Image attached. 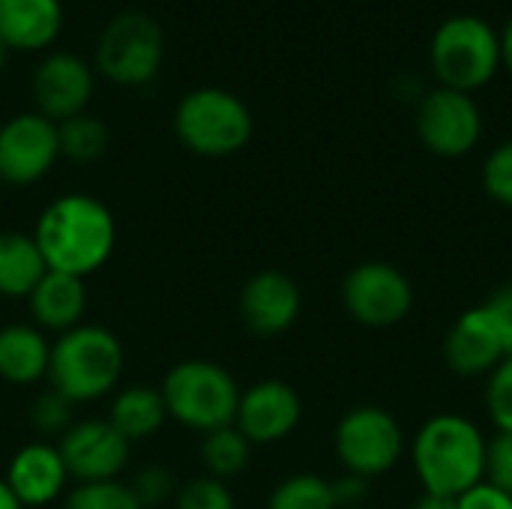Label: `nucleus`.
<instances>
[{"label": "nucleus", "instance_id": "ea45409f", "mask_svg": "<svg viewBox=\"0 0 512 509\" xmlns=\"http://www.w3.org/2000/svg\"><path fill=\"white\" fill-rule=\"evenodd\" d=\"M357 509H366V507H357Z\"/></svg>", "mask_w": 512, "mask_h": 509}, {"label": "nucleus", "instance_id": "ddd939ff", "mask_svg": "<svg viewBox=\"0 0 512 509\" xmlns=\"http://www.w3.org/2000/svg\"><path fill=\"white\" fill-rule=\"evenodd\" d=\"M33 99L36 114L51 123H63L69 117L84 114L93 99V69L78 54H48L33 72Z\"/></svg>", "mask_w": 512, "mask_h": 509}, {"label": "nucleus", "instance_id": "f8f14e48", "mask_svg": "<svg viewBox=\"0 0 512 509\" xmlns=\"http://www.w3.org/2000/svg\"><path fill=\"white\" fill-rule=\"evenodd\" d=\"M69 480L102 483L117 480L129 462L132 444L108 420H78L57 444Z\"/></svg>", "mask_w": 512, "mask_h": 509}, {"label": "nucleus", "instance_id": "f3484780", "mask_svg": "<svg viewBox=\"0 0 512 509\" xmlns=\"http://www.w3.org/2000/svg\"><path fill=\"white\" fill-rule=\"evenodd\" d=\"M3 480H6V486L12 489V495L18 498V504L24 509L45 507V504L57 501L66 492L69 471L63 465V456H60L57 444L33 441V444H24L12 456Z\"/></svg>", "mask_w": 512, "mask_h": 509}, {"label": "nucleus", "instance_id": "72a5a7b5", "mask_svg": "<svg viewBox=\"0 0 512 509\" xmlns=\"http://www.w3.org/2000/svg\"><path fill=\"white\" fill-rule=\"evenodd\" d=\"M330 489H333V498H336V509H357L363 507V501L369 498V480L357 477V474H348V471L339 480H333Z\"/></svg>", "mask_w": 512, "mask_h": 509}, {"label": "nucleus", "instance_id": "e433bc0d", "mask_svg": "<svg viewBox=\"0 0 512 509\" xmlns=\"http://www.w3.org/2000/svg\"><path fill=\"white\" fill-rule=\"evenodd\" d=\"M501 63L512 72V15L507 21V27L501 30Z\"/></svg>", "mask_w": 512, "mask_h": 509}, {"label": "nucleus", "instance_id": "dca6fc26", "mask_svg": "<svg viewBox=\"0 0 512 509\" xmlns=\"http://www.w3.org/2000/svg\"><path fill=\"white\" fill-rule=\"evenodd\" d=\"M303 297L291 276L279 270L255 273L240 291V318L255 336H279L300 315Z\"/></svg>", "mask_w": 512, "mask_h": 509}, {"label": "nucleus", "instance_id": "a211bd4d", "mask_svg": "<svg viewBox=\"0 0 512 509\" xmlns=\"http://www.w3.org/2000/svg\"><path fill=\"white\" fill-rule=\"evenodd\" d=\"M63 27L60 0H0V45L9 51L48 48Z\"/></svg>", "mask_w": 512, "mask_h": 509}, {"label": "nucleus", "instance_id": "9d476101", "mask_svg": "<svg viewBox=\"0 0 512 509\" xmlns=\"http://www.w3.org/2000/svg\"><path fill=\"white\" fill-rule=\"evenodd\" d=\"M417 135L438 156H465L483 135V117L471 93L435 87L420 99Z\"/></svg>", "mask_w": 512, "mask_h": 509}, {"label": "nucleus", "instance_id": "a878e982", "mask_svg": "<svg viewBox=\"0 0 512 509\" xmlns=\"http://www.w3.org/2000/svg\"><path fill=\"white\" fill-rule=\"evenodd\" d=\"M63 509H141L132 489L120 480L75 483L63 498Z\"/></svg>", "mask_w": 512, "mask_h": 509}, {"label": "nucleus", "instance_id": "b1692460", "mask_svg": "<svg viewBox=\"0 0 512 509\" xmlns=\"http://www.w3.org/2000/svg\"><path fill=\"white\" fill-rule=\"evenodd\" d=\"M57 141H60V156L72 162H96L108 147V126L99 117L78 114L57 123Z\"/></svg>", "mask_w": 512, "mask_h": 509}, {"label": "nucleus", "instance_id": "bb28decb", "mask_svg": "<svg viewBox=\"0 0 512 509\" xmlns=\"http://www.w3.org/2000/svg\"><path fill=\"white\" fill-rule=\"evenodd\" d=\"M174 509H237L231 489L216 477H195L174 495Z\"/></svg>", "mask_w": 512, "mask_h": 509}, {"label": "nucleus", "instance_id": "7c9ffc66", "mask_svg": "<svg viewBox=\"0 0 512 509\" xmlns=\"http://www.w3.org/2000/svg\"><path fill=\"white\" fill-rule=\"evenodd\" d=\"M486 402L498 432H512V354L492 372Z\"/></svg>", "mask_w": 512, "mask_h": 509}, {"label": "nucleus", "instance_id": "4c0bfd02", "mask_svg": "<svg viewBox=\"0 0 512 509\" xmlns=\"http://www.w3.org/2000/svg\"><path fill=\"white\" fill-rule=\"evenodd\" d=\"M0 509H24L12 495V489L6 486V480H0Z\"/></svg>", "mask_w": 512, "mask_h": 509}, {"label": "nucleus", "instance_id": "9b49d317", "mask_svg": "<svg viewBox=\"0 0 512 509\" xmlns=\"http://www.w3.org/2000/svg\"><path fill=\"white\" fill-rule=\"evenodd\" d=\"M60 159L57 123L30 111L15 114L0 126V180L9 186H30L42 180Z\"/></svg>", "mask_w": 512, "mask_h": 509}, {"label": "nucleus", "instance_id": "20e7f679", "mask_svg": "<svg viewBox=\"0 0 512 509\" xmlns=\"http://www.w3.org/2000/svg\"><path fill=\"white\" fill-rule=\"evenodd\" d=\"M168 417L201 435L234 426L240 387L234 375L213 360H183L168 369L159 387Z\"/></svg>", "mask_w": 512, "mask_h": 509}, {"label": "nucleus", "instance_id": "4468645a", "mask_svg": "<svg viewBox=\"0 0 512 509\" xmlns=\"http://www.w3.org/2000/svg\"><path fill=\"white\" fill-rule=\"evenodd\" d=\"M303 417V402L294 387L285 381H258L240 393L234 426L249 444H276L285 441Z\"/></svg>", "mask_w": 512, "mask_h": 509}, {"label": "nucleus", "instance_id": "0eeeda50", "mask_svg": "<svg viewBox=\"0 0 512 509\" xmlns=\"http://www.w3.org/2000/svg\"><path fill=\"white\" fill-rule=\"evenodd\" d=\"M165 57V36L153 15L120 12L96 42V69L123 87H144L156 78Z\"/></svg>", "mask_w": 512, "mask_h": 509}, {"label": "nucleus", "instance_id": "1a4fd4ad", "mask_svg": "<svg viewBox=\"0 0 512 509\" xmlns=\"http://www.w3.org/2000/svg\"><path fill=\"white\" fill-rule=\"evenodd\" d=\"M342 303L348 315L366 327H393L408 318L414 306V288L399 267L366 261L345 276Z\"/></svg>", "mask_w": 512, "mask_h": 509}, {"label": "nucleus", "instance_id": "f257e3e1", "mask_svg": "<svg viewBox=\"0 0 512 509\" xmlns=\"http://www.w3.org/2000/svg\"><path fill=\"white\" fill-rule=\"evenodd\" d=\"M33 240L48 270L87 279L114 255L117 222L99 198L72 192L60 195L42 210L33 228Z\"/></svg>", "mask_w": 512, "mask_h": 509}, {"label": "nucleus", "instance_id": "473e14b6", "mask_svg": "<svg viewBox=\"0 0 512 509\" xmlns=\"http://www.w3.org/2000/svg\"><path fill=\"white\" fill-rule=\"evenodd\" d=\"M456 509H512V495L483 480L456 498Z\"/></svg>", "mask_w": 512, "mask_h": 509}, {"label": "nucleus", "instance_id": "f03ea898", "mask_svg": "<svg viewBox=\"0 0 512 509\" xmlns=\"http://www.w3.org/2000/svg\"><path fill=\"white\" fill-rule=\"evenodd\" d=\"M486 435L459 414L432 417L414 438V471L426 492L459 498L486 480Z\"/></svg>", "mask_w": 512, "mask_h": 509}, {"label": "nucleus", "instance_id": "f704fd0d", "mask_svg": "<svg viewBox=\"0 0 512 509\" xmlns=\"http://www.w3.org/2000/svg\"><path fill=\"white\" fill-rule=\"evenodd\" d=\"M486 309H489L492 318L498 321V327H501V333H504V339H507V348H510L512 354V285L495 291V294L489 297Z\"/></svg>", "mask_w": 512, "mask_h": 509}, {"label": "nucleus", "instance_id": "cd10ccee", "mask_svg": "<svg viewBox=\"0 0 512 509\" xmlns=\"http://www.w3.org/2000/svg\"><path fill=\"white\" fill-rule=\"evenodd\" d=\"M33 426L39 435H66L75 426V405L60 396L57 390H45L36 402H33V414H30Z\"/></svg>", "mask_w": 512, "mask_h": 509}, {"label": "nucleus", "instance_id": "c9c22d12", "mask_svg": "<svg viewBox=\"0 0 512 509\" xmlns=\"http://www.w3.org/2000/svg\"><path fill=\"white\" fill-rule=\"evenodd\" d=\"M411 509H456V498H444V495H432V492H426L423 498H417V501H414V507Z\"/></svg>", "mask_w": 512, "mask_h": 509}, {"label": "nucleus", "instance_id": "7ed1b4c3", "mask_svg": "<svg viewBox=\"0 0 512 509\" xmlns=\"http://www.w3.org/2000/svg\"><path fill=\"white\" fill-rule=\"evenodd\" d=\"M123 345L99 324H78L51 342L48 384L72 405L96 402L120 384L123 375Z\"/></svg>", "mask_w": 512, "mask_h": 509}, {"label": "nucleus", "instance_id": "393cba45", "mask_svg": "<svg viewBox=\"0 0 512 509\" xmlns=\"http://www.w3.org/2000/svg\"><path fill=\"white\" fill-rule=\"evenodd\" d=\"M267 509H336V498L330 480L318 474H294L273 489Z\"/></svg>", "mask_w": 512, "mask_h": 509}, {"label": "nucleus", "instance_id": "412c9836", "mask_svg": "<svg viewBox=\"0 0 512 509\" xmlns=\"http://www.w3.org/2000/svg\"><path fill=\"white\" fill-rule=\"evenodd\" d=\"M129 444H138V441H147L153 438L165 420H168V408H165V399L159 390L153 387H141V384H132L126 390H120L114 399H111V408H108V417H105Z\"/></svg>", "mask_w": 512, "mask_h": 509}, {"label": "nucleus", "instance_id": "4be33fe9", "mask_svg": "<svg viewBox=\"0 0 512 509\" xmlns=\"http://www.w3.org/2000/svg\"><path fill=\"white\" fill-rule=\"evenodd\" d=\"M48 264L33 240V234L0 231V297L27 300L30 291L45 276Z\"/></svg>", "mask_w": 512, "mask_h": 509}, {"label": "nucleus", "instance_id": "aec40b11", "mask_svg": "<svg viewBox=\"0 0 512 509\" xmlns=\"http://www.w3.org/2000/svg\"><path fill=\"white\" fill-rule=\"evenodd\" d=\"M51 342L33 324H9L0 330V378L24 387L48 378Z\"/></svg>", "mask_w": 512, "mask_h": 509}, {"label": "nucleus", "instance_id": "6e6552de", "mask_svg": "<svg viewBox=\"0 0 512 509\" xmlns=\"http://www.w3.org/2000/svg\"><path fill=\"white\" fill-rule=\"evenodd\" d=\"M402 447L399 420L378 405L354 408L336 426V456L342 468L366 480L387 474L399 462Z\"/></svg>", "mask_w": 512, "mask_h": 509}, {"label": "nucleus", "instance_id": "c85d7f7f", "mask_svg": "<svg viewBox=\"0 0 512 509\" xmlns=\"http://www.w3.org/2000/svg\"><path fill=\"white\" fill-rule=\"evenodd\" d=\"M135 501L141 504V509H156L162 507L168 498L177 495V480L168 468H159V465H150L144 471L135 474V480L129 483Z\"/></svg>", "mask_w": 512, "mask_h": 509}, {"label": "nucleus", "instance_id": "2f4dec72", "mask_svg": "<svg viewBox=\"0 0 512 509\" xmlns=\"http://www.w3.org/2000/svg\"><path fill=\"white\" fill-rule=\"evenodd\" d=\"M486 483L512 495V432H498L486 450Z\"/></svg>", "mask_w": 512, "mask_h": 509}, {"label": "nucleus", "instance_id": "c756f323", "mask_svg": "<svg viewBox=\"0 0 512 509\" xmlns=\"http://www.w3.org/2000/svg\"><path fill=\"white\" fill-rule=\"evenodd\" d=\"M483 186L486 192L512 210V141L492 150V156L483 165Z\"/></svg>", "mask_w": 512, "mask_h": 509}, {"label": "nucleus", "instance_id": "6ab92c4d", "mask_svg": "<svg viewBox=\"0 0 512 509\" xmlns=\"http://www.w3.org/2000/svg\"><path fill=\"white\" fill-rule=\"evenodd\" d=\"M27 303H30V315L42 333L45 330L66 333V330L78 327L84 318L87 288H84V279H78V276L45 270L39 285L30 291Z\"/></svg>", "mask_w": 512, "mask_h": 509}, {"label": "nucleus", "instance_id": "5701e85b", "mask_svg": "<svg viewBox=\"0 0 512 509\" xmlns=\"http://www.w3.org/2000/svg\"><path fill=\"white\" fill-rule=\"evenodd\" d=\"M252 456V444L240 435L237 426H222L216 432H207L201 441V459L210 477L228 480L246 471Z\"/></svg>", "mask_w": 512, "mask_h": 509}, {"label": "nucleus", "instance_id": "58836bf2", "mask_svg": "<svg viewBox=\"0 0 512 509\" xmlns=\"http://www.w3.org/2000/svg\"><path fill=\"white\" fill-rule=\"evenodd\" d=\"M6 57H9V48L0 45V72H3V66H6Z\"/></svg>", "mask_w": 512, "mask_h": 509}, {"label": "nucleus", "instance_id": "423d86ee", "mask_svg": "<svg viewBox=\"0 0 512 509\" xmlns=\"http://www.w3.org/2000/svg\"><path fill=\"white\" fill-rule=\"evenodd\" d=\"M252 129L255 123L246 102L222 87H198L186 93L174 111V132L180 144L207 159L243 150Z\"/></svg>", "mask_w": 512, "mask_h": 509}, {"label": "nucleus", "instance_id": "2eb2a0df", "mask_svg": "<svg viewBox=\"0 0 512 509\" xmlns=\"http://www.w3.org/2000/svg\"><path fill=\"white\" fill-rule=\"evenodd\" d=\"M444 357L453 372L474 378L486 372L492 375L510 357V348L492 312L486 306H477L450 327L444 339Z\"/></svg>", "mask_w": 512, "mask_h": 509}, {"label": "nucleus", "instance_id": "39448f33", "mask_svg": "<svg viewBox=\"0 0 512 509\" xmlns=\"http://www.w3.org/2000/svg\"><path fill=\"white\" fill-rule=\"evenodd\" d=\"M429 60L441 87L474 93L501 69V33L480 15H453L435 30Z\"/></svg>", "mask_w": 512, "mask_h": 509}]
</instances>
